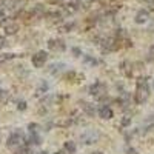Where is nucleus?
<instances>
[{
    "instance_id": "f3484780",
    "label": "nucleus",
    "mask_w": 154,
    "mask_h": 154,
    "mask_svg": "<svg viewBox=\"0 0 154 154\" xmlns=\"http://www.w3.org/2000/svg\"><path fill=\"white\" fill-rule=\"evenodd\" d=\"M57 154H65V152H63V151H60V152H57Z\"/></svg>"
},
{
    "instance_id": "ddd939ff",
    "label": "nucleus",
    "mask_w": 154,
    "mask_h": 154,
    "mask_svg": "<svg viewBox=\"0 0 154 154\" xmlns=\"http://www.w3.org/2000/svg\"><path fill=\"white\" fill-rule=\"evenodd\" d=\"M26 106H25V102H22V103H19V109H25Z\"/></svg>"
},
{
    "instance_id": "6e6552de",
    "label": "nucleus",
    "mask_w": 154,
    "mask_h": 154,
    "mask_svg": "<svg viewBox=\"0 0 154 154\" xmlns=\"http://www.w3.org/2000/svg\"><path fill=\"white\" fill-rule=\"evenodd\" d=\"M51 49H54V51H63L65 49V45H63L62 40H49V45H48Z\"/></svg>"
},
{
    "instance_id": "39448f33",
    "label": "nucleus",
    "mask_w": 154,
    "mask_h": 154,
    "mask_svg": "<svg viewBox=\"0 0 154 154\" xmlns=\"http://www.w3.org/2000/svg\"><path fill=\"white\" fill-rule=\"evenodd\" d=\"M97 137H99V133L97 131H86V133H83L82 134V140L88 145V143H93L94 140H97Z\"/></svg>"
},
{
    "instance_id": "1a4fd4ad",
    "label": "nucleus",
    "mask_w": 154,
    "mask_h": 154,
    "mask_svg": "<svg viewBox=\"0 0 154 154\" xmlns=\"http://www.w3.org/2000/svg\"><path fill=\"white\" fill-rule=\"evenodd\" d=\"M65 151L69 152V154H74V152H75V143L71 142V140H69V142H66V143H65Z\"/></svg>"
},
{
    "instance_id": "423d86ee",
    "label": "nucleus",
    "mask_w": 154,
    "mask_h": 154,
    "mask_svg": "<svg viewBox=\"0 0 154 154\" xmlns=\"http://www.w3.org/2000/svg\"><path fill=\"white\" fill-rule=\"evenodd\" d=\"M103 93H105V86L102 85V83H96L94 86H91V94H93V96L100 97Z\"/></svg>"
},
{
    "instance_id": "f8f14e48",
    "label": "nucleus",
    "mask_w": 154,
    "mask_h": 154,
    "mask_svg": "<svg viewBox=\"0 0 154 154\" xmlns=\"http://www.w3.org/2000/svg\"><path fill=\"white\" fill-rule=\"evenodd\" d=\"M16 154H29V149H28V148H22V149L17 151Z\"/></svg>"
},
{
    "instance_id": "a211bd4d",
    "label": "nucleus",
    "mask_w": 154,
    "mask_h": 154,
    "mask_svg": "<svg viewBox=\"0 0 154 154\" xmlns=\"http://www.w3.org/2000/svg\"><path fill=\"white\" fill-rule=\"evenodd\" d=\"M93 154H102V152H93Z\"/></svg>"
},
{
    "instance_id": "6ab92c4d",
    "label": "nucleus",
    "mask_w": 154,
    "mask_h": 154,
    "mask_svg": "<svg viewBox=\"0 0 154 154\" xmlns=\"http://www.w3.org/2000/svg\"><path fill=\"white\" fill-rule=\"evenodd\" d=\"M152 88H154V80H152Z\"/></svg>"
},
{
    "instance_id": "7ed1b4c3",
    "label": "nucleus",
    "mask_w": 154,
    "mask_h": 154,
    "mask_svg": "<svg viewBox=\"0 0 154 154\" xmlns=\"http://www.w3.org/2000/svg\"><path fill=\"white\" fill-rule=\"evenodd\" d=\"M46 60H48V54L45 53V51H38L35 56H32V65L35 68H42L46 63Z\"/></svg>"
},
{
    "instance_id": "9d476101",
    "label": "nucleus",
    "mask_w": 154,
    "mask_h": 154,
    "mask_svg": "<svg viewBox=\"0 0 154 154\" xmlns=\"http://www.w3.org/2000/svg\"><path fill=\"white\" fill-rule=\"evenodd\" d=\"M51 72L53 74H56V72H60L62 71V68H65V65H63V63H54V65H51Z\"/></svg>"
},
{
    "instance_id": "4468645a",
    "label": "nucleus",
    "mask_w": 154,
    "mask_h": 154,
    "mask_svg": "<svg viewBox=\"0 0 154 154\" xmlns=\"http://www.w3.org/2000/svg\"><path fill=\"white\" fill-rule=\"evenodd\" d=\"M0 46H3V38L0 37Z\"/></svg>"
},
{
    "instance_id": "f03ea898",
    "label": "nucleus",
    "mask_w": 154,
    "mask_h": 154,
    "mask_svg": "<svg viewBox=\"0 0 154 154\" xmlns=\"http://www.w3.org/2000/svg\"><path fill=\"white\" fill-rule=\"evenodd\" d=\"M23 142H25V134L19 130V131H14L8 137L6 145H8V148H19L23 145Z\"/></svg>"
},
{
    "instance_id": "dca6fc26",
    "label": "nucleus",
    "mask_w": 154,
    "mask_h": 154,
    "mask_svg": "<svg viewBox=\"0 0 154 154\" xmlns=\"http://www.w3.org/2000/svg\"><path fill=\"white\" fill-rule=\"evenodd\" d=\"M151 53H154V46H152V48H151Z\"/></svg>"
},
{
    "instance_id": "20e7f679",
    "label": "nucleus",
    "mask_w": 154,
    "mask_h": 154,
    "mask_svg": "<svg viewBox=\"0 0 154 154\" xmlns=\"http://www.w3.org/2000/svg\"><path fill=\"white\" fill-rule=\"evenodd\" d=\"M148 19H149V12H148L146 9H140V11L137 12V14H136V17H134L136 23H139V25L146 23V22H148Z\"/></svg>"
},
{
    "instance_id": "2eb2a0df",
    "label": "nucleus",
    "mask_w": 154,
    "mask_h": 154,
    "mask_svg": "<svg viewBox=\"0 0 154 154\" xmlns=\"http://www.w3.org/2000/svg\"><path fill=\"white\" fill-rule=\"evenodd\" d=\"M37 154H48L46 151H40V152H37Z\"/></svg>"
},
{
    "instance_id": "9b49d317",
    "label": "nucleus",
    "mask_w": 154,
    "mask_h": 154,
    "mask_svg": "<svg viewBox=\"0 0 154 154\" xmlns=\"http://www.w3.org/2000/svg\"><path fill=\"white\" fill-rule=\"evenodd\" d=\"M82 105H83V109H85L89 116H93V114H94V108L89 106V103H82Z\"/></svg>"
},
{
    "instance_id": "f257e3e1",
    "label": "nucleus",
    "mask_w": 154,
    "mask_h": 154,
    "mask_svg": "<svg viewBox=\"0 0 154 154\" xmlns=\"http://www.w3.org/2000/svg\"><path fill=\"white\" fill-rule=\"evenodd\" d=\"M149 89H148V83L145 79H140L137 82V91H136V100L139 102V103H142V102H145L149 96Z\"/></svg>"
},
{
    "instance_id": "0eeeda50",
    "label": "nucleus",
    "mask_w": 154,
    "mask_h": 154,
    "mask_svg": "<svg viewBox=\"0 0 154 154\" xmlns=\"http://www.w3.org/2000/svg\"><path fill=\"white\" fill-rule=\"evenodd\" d=\"M99 116L102 119H111L112 117V109L109 106H102L99 109Z\"/></svg>"
}]
</instances>
